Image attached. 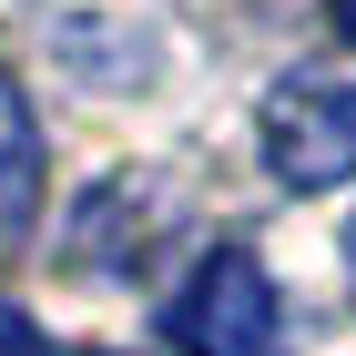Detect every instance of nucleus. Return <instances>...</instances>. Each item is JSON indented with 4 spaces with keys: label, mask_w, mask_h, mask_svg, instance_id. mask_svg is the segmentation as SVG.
Instances as JSON below:
<instances>
[{
    "label": "nucleus",
    "mask_w": 356,
    "mask_h": 356,
    "mask_svg": "<svg viewBox=\"0 0 356 356\" xmlns=\"http://www.w3.org/2000/svg\"><path fill=\"white\" fill-rule=\"evenodd\" d=\"M0 356H61V346H51L41 326H31L21 305H0Z\"/></svg>",
    "instance_id": "nucleus-5"
},
{
    "label": "nucleus",
    "mask_w": 356,
    "mask_h": 356,
    "mask_svg": "<svg viewBox=\"0 0 356 356\" xmlns=\"http://www.w3.org/2000/svg\"><path fill=\"white\" fill-rule=\"evenodd\" d=\"M265 173L285 193L356 184V72H285L265 92Z\"/></svg>",
    "instance_id": "nucleus-2"
},
{
    "label": "nucleus",
    "mask_w": 356,
    "mask_h": 356,
    "mask_svg": "<svg viewBox=\"0 0 356 356\" xmlns=\"http://www.w3.org/2000/svg\"><path fill=\"white\" fill-rule=\"evenodd\" d=\"M326 21H336V41H356V0H326Z\"/></svg>",
    "instance_id": "nucleus-6"
},
{
    "label": "nucleus",
    "mask_w": 356,
    "mask_h": 356,
    "mask_svg": "<svg viewBox=\"0 0 356 356\" xmlns=\"http://www.w3.org/2000/svg\"><path fill=\"white\" fill-rule=\"evenodd\" d=\"M41 193H51V153H41L31 92L10 82V72H0V245H10V234H31Z\"/></svg>",
    "instance_id": "nucleus-4"
},
{
    "label": "nucleus",
    "mask_w": 356,
    "mask_h": 356,
    "mask_svg": "<svg viewBox=\"0 0 356 356\" xmlns=\"http://www.w3.org/2000/svg\"><path fill=\"white\" fill-rule=\"evenodd\" d=\"M163 336L184 356H285V305H275L254 245H214V254H204V265L173 285Z\"/></svg>",
    "instance_id": "nucleus-1"
},
{
    "label": "nucleus",
    "mask_w": 356,
    "mask_h": 356,
    "mask_svg": "<svg viewBox=\"0 0 356 356\" xmlns=\"http://www.w3.org/2000/svg\"><path fill=\"white\" fill-rule=\"evenodd\" d=\"M346 285H356V224H346Z\"/></svg>",
    "instance_id": "nucleus-7"
},
{
    "label": "nucleus",
    "mask_w": 356,
    "mask_h": 356,
    "mask_svg": "<svg viewBox=\"0 0 356 356\" xmlns=\"http://www.w3.org/2000/svg\"><path fill=\"white\" fill-rule=\"evenodd\" d=\"M153 214H163V193H143V173H112V184H92L72 204V245L61 254L82 275H133L153 254Z\"/></svg>",
    "instance_id": "nucleus-3"
}]
</instances>
